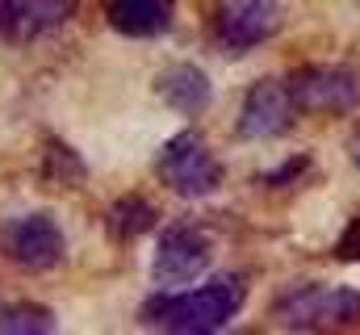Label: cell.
Returning a JSON list of instances; mask_svg holds the SVG:
<instances>
[{
  "label": "cell",
  "instance_id": "30bf717a",
  "mask_svg": "<svg viewBox=\"0 0 360 335\" xmlns=\"http://www.w3.org/2000/svg\"><path fill=\"white\" fill-rule=\"evenodd\" d=\"M168 0H113V25L130 38H151L168 25Z\"/></svg>",
  "mask_w": 360,
  "mask_h": 335
},
{
  "label": "cell",
  "instance_id": "9c48e42d",
  "mask_svg": "<svg viewBox=\"0 0 360 335\" xmlns=\"http://www.w3.org/2000/svg\"><path fill=\"white\" fill-rule=\"evenodd\" d=\"M8 248L30 268H46L51 260H59V231L46 218H25L8 231Z\"/></svg>",
  "mask_w": 360,
  "mask_h": 335
},
{
  "label": "cell",
  "instance_id": "7a4b0ae2",
  "mask_svg": "<svg viewBox=\"0 0 360 335\" xmlns=\"http://www.w3.org/2000/svg\"><path fill=\"white\" fill-rule=\"evenodd\" d=\"M293 105L310 113H352L360 105V76L348 68H306L289 80Z\"/></svg>",
  "mask_w": 360,
  "mask_h": 335
},
{
  "label": "cell",
  "instance_id": "277c9868",
  "mask_svg": "<svg viewBox=\"0 0 360 335\" xmlns=\"http://www.w3.org/2000/svg\"><path fill=\"white\" fill-rule=\"evenodd\" d=\"M239 306H243V285L218 281V285H210V289H197V293L176 298V302L168 306L164 323H168L172 331H214V327H222Z\"/></svg>",
  "mask_w": 360,
  "mask_h": 335
},
{
  "label": "cell",
  "instance_id": "5b68a950",
  "mask_svg": "<svg viewBox=\"0 0 360 335\" xmlns=\"http://www.w3.org/2000/svg\"><path fill=\"white\" fill-rule=\"evenodd\" d=\"M281 25V0H222L218 38L226 51H252Z\"/></svg>",
  "mask_w": 360,
  "mask_h": 335
},
{
  "label": "cell",
  "instance_id": "8992f818",
  "mask_svg": "<svg viewBox=\"0 0 360 335\" xmlns=\"http://www.w3.org/2000/svg\"><path fill=\"white\" fill-rule=\"evenodd\" d=\"M293 92L289 84L281 80H260L252 84L248 101H243V113H239V134L243 139H276L289 130L293 122Z\"/></svg>",
  "mask_w": 360,
  "mask_h": 335
},
{
  "label": "cell",
  "instance_id": "7c38bea8",
  "mask_svg": "<svg viewBox=\"0 0 360 335\" xmlns=\"http://www.w3.org/2000/svg\"><path fill=\"white\" fill-rule=\"evenodd\" d=\"M0 327H4V331H42V327H51V319L30 310V315H4Z\"/></svg>",
  "mask_w": 360,
  "mask_h": 335
},
{
  "label": "cell",
  "instance_id": "6da1fadb",
  "mask_svg": "<svg viewBox=\"0 0 360 335\" xmlns=\"http://www.w3.org/2000/svg\"><path fill=\"white\" fill-rule=\"evenodd\" d=\"M276 323L285 327H352L360 323V289L306 285L276 302Z\"/></svg>",
  "mask_w": 360,
  "mask_h": 335
},
{
  "label": "cell",
  "instance_id": "4fadbf2b",
  "mask_svg": "<svg viewBox=\"0 0 360 335\" xmlns=\"http://www.w3.org/2000/svg\"><path fill=\"white\" fill-rule=\"evenodd\" d=\"M335 255H340V260H356V264H360V218L348 227V231H344V235H340Z\"/></svg>",
  "mask_w": 360,
  "mask_h": 335
},
{
  "label": "cell",
  "instance_id": "8fae6325",
  "mask_svg": "<svg viewBox=\"0 0 360 335\" xmlns=\"http://www.w3.org/2000/svg\"><path fill=\"white\" fill-rule=\"evenodd\" d=\"M151 210H147V201L143 197H126L122 201V210H117V227H122V235H139V231H147L151 227Z\"/></svg>",
  "mask_w": 360,
  "mask_h": 335
},
{
  "label": "cell",
  "instance_id": "5bb4252c",
  "mask_svg": "<svg viewBox=\"0 0 360 335\" xmlns=\"http://www.w3.org/2000/svg\"><path fill=\"white\" fill-rule=\"evenodd\" d=\"M352 160H356V164H360V134H356V139H352Z\"/></svg>",
  "mask_w": 360,
  "mask_h": 335
},
{
  "label": "cell",
  "instance_id": "ba28073f",
  "mask_svg": "<svg viewBox=\"0 0 360 335\" xmlns=\"http://www.w3.org/2000/svg\"><path fill=\"white\" fill-rule=\"evenodd\" d=\"M160 96L176 109V113H201L205 105H210V80H205V72H197V68H188V63H180V68H168L164 76H160Z\"/></svg>",
  "mask_w": 360,
  "mask_h": 335
},
{
  "label": "cell",
  "instance_id": "3957f363",
  "mask_svg": "<svg viewBox=\"0 0 360 335\" xmlns=\"http://www.w3.org/2000/svg\"><path fill=\"white\" fill-rule=\"evenodd\" d=\"M160 176H164L172 189H180V193L201 197V193L218 189L222 168H218L214 151H210L197 134H176V139L160 151Z\"/></svg>",
  "mask_w": 360,
  "mask_h": 335
},
{
  "label": "cell",
  "instance_id": "52a82bcc",
  "mask_svg": "<svg viewBox=\"0 0 360 335\" xmlns=\"http://www.w3.org/2000/svg\"><path fill=\"white\" fill-rule=\"evenodd\" d=\"M205 264H210V244L188 227L168 231L160 239V248H155V277L164 285H184V281L201 277Z\"/></svg>",
  "mask_w": 360,
  "mask_h": 335
}]
</instances>
